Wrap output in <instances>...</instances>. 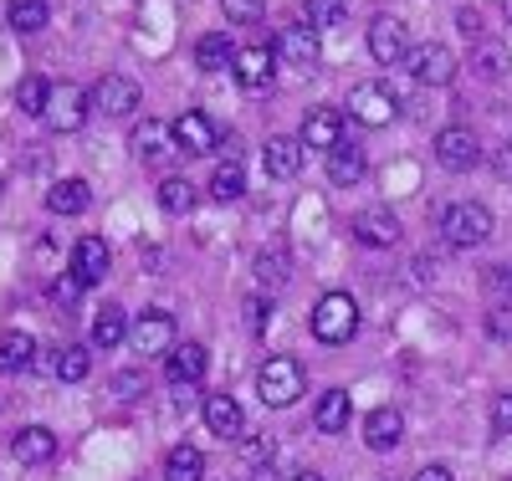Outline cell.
<instances>
[{"label": "cell", "instance_id": "1", "mask_svg": "<svg viewBox=\"0 0 512 481\" xmlns=\"http://www.w3.org/2000/svg\"><path fill=\"white\" fill-rule=\"evenodd\" d=\"M313 338L318 343H328V348H338V343H349L354 333H359V302L349 297V292H323L318 302H313Z\"/></svg>", "mask_w": 512, "mask_h": 481}, {"label": "cell", "instance_id": "2", "mask_svg": "<svg viewBox=\"0 0 512 481\" xmlns=\"http://www.w3.org/2000/svg\"><path fill=\"white\" fill-rule=\"evenodd\" d=\"M303 389H308V369L297 364L292 354L267 359L262 364V379H256V395H262V405H272V410L297 405V400H303Z\"/></svg>", "mask_w": 512, "mask_h": 481}, {"label": "cell", "instance_id": "3", "mask_svg": "<svg viewBox=\"0 0 512 481\" xmlns=\"http://www.w3.org/2000/svg\"><path fill=\"white\" fill-rule=\"evenodd\" d=\"M441 236L456 246V251H472L492 236V210L477 205V200H456L451 210H441Z\"/></svg>", "mask_w": 512, "mask_h": 481}, {"label": "cell", "instance_id": "4", "mask_svg": "<svg viewBox=\"0 0 512 481\" xmlns=\"http://www.w3.org/2000/svg\"><path fill=\"white\" fill-rule=\"evenodd\" d=\"M88 108H93V93H82L77 82H52V98H47L41 123H47L52 134H77V128L88 123Z\"/></svg>", "mask_w": 512, "mask_h": 481}, {"label": "cell", "instance_id": "5", "mask_svg": "<svg viewBox=\"0 0 512 481\" xmlns=\"http://www.w3.org/2000/svg\"><path fill=\"white\" fill-rule=\"evenodd\" d=\"M128 343H134V354H144V359L169 354V348H175V318H169L164 308L139 313V318H134V328H128Z\"/></svg>", "mask_w": 512, "mask_h": 481}, {"label": "cell", "instance_id": "6", "mask_svg": "<svg viewBox=\"0 0 512 481\" xmlns=\"http://www.w3.org/2000/svg\"><path fill=\"white\" fill-rule=\"evenodd\" d=\"M395 93L384 82H359L354 93H349V118L364 123V128H384V123H395Z\"/></svg>", "mask_w": 512, "mask_h": 481}, {"label": "cell", "instance_id": "7", "mask_svg": "<svg viewBox=\"0 0 512 481\" xmlns=\"http://www.w3.org/2000/svg\"><path fill=\"white\" fill-rule=\"evenodd\" d=\"M405 62H410V77L425 82V87H451V77H456V57H451V47H441V41L410 47Z\"/></svg>", "mask_w": 512, "mask_h": 481}, {"label": "cell", "instance_id": "8", "mask_svg": "<svg viewBox=\"0 0 512 481\" xmlns=\"http://www.w3.org/2000/svg\"><path fill=\"white\" fill-rule=\"evenodd\" d=\"M369 57H374L379 67L405 62V57H410V31H405L395 16H374V21H369Z\"/></svg>", "mask_w": 512, "mask_h": 481}, {"label": "cell", "instance_id": "9", "mask_svg": "<svg viewBox=\"0 0 512 481\" xmlns=\"http://www.w3.org/2000/svg\"><path fill=\"white\" fill-rule=\"evenodd\" d=\"M272 52H277V62H287V67H297V72H313L323 41H318L313 26H287V31H277V47H272Z\"/></svg>", "mask_w": 512, "mask_h": 481}, {"label": "cell", "instance_id": "10", "mask_svg": "<svg viewBox=\"0 0 512 481\" xmlns=\"http://www.w3.org/2000/svg\"><path fill=\"white\" fill-rule=\"evenodd\" d=\"M139 82L134 77H123V72H108L98 87H93V108L98 113H108V118H128V113H134L139 108Z\"/></svg>", "mask_w": 512, "mask_h": 481}, {"label": "cell", "instance_id": "11", "mask_svg": "<svg viewBox=\"0 0 512 481\" xmlns=\"http://www.w3.org/2000/svg\"><path fill=\"white\" fill-rule=\"evenodd\" d=\"M436 159L446 164V169H477L482 164V139L472 134V128H441L436 134Z\"/></svg>", "mask_w": 512, "mask_h": 481}, {"label": "cell", "instance_id": "12", "mask_svg": "<svg viewBox=\"0 0 512 481\" xmlns=\"http://www.w3.org/2000/svg\"><path fill=\"white\" fill-rule=\"evenodd\" d=\"M108 272H113V251H108V241H103V236H82V241L72 246V277H77L82 287H98Z\"/></svg>", "mask_w": 512, "mask_h": 481}, {"label": "cell", "instance_id": "13", "mask_svg": "<svg viewBox=\"0 0 512 481\" xmlns=\"http://www.w3.org/2000/svg\"><path fill=\"white\" fill-rule=\"evenodd\" d=\"M169 128H175V149L180 154H210V149L221 144V128L210 123L205 113H180Z\"/></svg>", "mask_w": 512, "mask_h": 481}, {"label": "cell", "instance_id": "14", "mask_svg": "<svg viewBox=\"0 0 512 481\" xmlns=\"http://www.w3.org/2000/svg\"><path fill=\"white\" fill-rule=\"evenodd\" d=\"M303 144L323 149V154H333L338 144H349L344 139V108H313L308 123H303Z\"/></svg>", "mask_w": 512, "mask_h": 481}, {"label": "cell", "instance_id": "15", "mask_svg": "<svg viewBox=\"0 0 512 481\" xmlns=\"http://www.w3.org/2000/svg\"><path fill=\"white\" fill-rule=\"evenodd\" d=\"M354 236H359L364 246H395V241H400V215L384 210V205L359 210V215H354Z\"/></svg>", "mask_w": 512, "mask_h": 481}, {"label": "cell", "instance_id": "16", "mask_svg": "<svg viewBox=\"0 0 512 481\" xmlns=\"http://www.w3.org/2000/svg\"><path fill=\"white\" fill-rule=\"evenodd\" d=\"M205 364H210L205 343H175V348L164 354V374H169V384H195V379H205Z\"/></svg>", "mask_w": 512, "mask_h": 481}, {"label": "cell", "instance_id": "17", "mask_svg": "<svg viewBox=\"0 0 512 481\" xmlns=\"http://www.w3.org/2000/svg\"><path fill=\"white\" fill-rule=\"evenodd\" d=\"M11 456H16L21 466H47V461L57 456V435H52L47 425H26V430H16Z\"/></svg>", "mask_w": 512, "mask_h": 481}, {"label": "cell", "instance_id": "18", "mask_svg": "<svg viewBox=\"0 0 512 481\" xmlns=\"http://www.w3.org/2000/svg\"><path fill=\"white\" fill-rule=\"evenodd\" d=\"M364 441H369V451H395L400 441H405V415L400 410H374L369 420H364Z\"/></svg>", "mask_w": 512, "mask_h": 481}, {"label": "cell", "instance_id": "19", "mask_svg": "<svg viewBox=\"0 0 512 481\" xmlns=\"http://www.w3.org/2000/svg\"><path fill=\"white\" fill-rule=\"evenodd\" d=\"M272 72H277V52L272 47L236 52V77H241V87H251V93H262V87L272 82Z\"/></svg>", "mask_w": 512, "mask_h": 481}, {"label": "cell", "instance_id": "20", "mask_svg": "<svg viewBox=\"0 0 512 481\" xmlns=\"http://www.w3.org/2000/svg\"><path fill=\"white\" fill-rule=\"evenodd\" d=\"M169 149H175V128H169V123H159V118H144V123L134 128V154H139L144 164L164 159Z\"/></svg>", "mask_w": 512, "mask_h": 481}, {"label": "cell", "instance_id": "21", "mask_svg": "<svg viewBox=\"0 0 512 481\" xmlns=\"http://www.w3.org/2000/svg\"><path fill=\"white\" fill-rule=\"evenodd\" d=\"M36 364V338L11 328V333H0V374H21Z\"/></svg>", "mask_w": 512, "mask_h": 481}, {"label": "cell", "instance_id": "22", "mask_svg": "<svg viewBox=\"0 0 512 481\" xmlns=\"http://www.w3.org/2000/svg\"><path fill=\"white\" fill-rule=\"evenodd\" d=\"M262 164H267L272 180H292V174L303 169V144H297V139H267Z\"/></svg>", "mask_w": 512, "mask_h": 481}, {"label": "cell", "instance_id": "23", "mask_svg": "<svg viewBox=\"0 0 512 481\" xmlns=\"http://www.w3.org/2000/svg\"><path fill=\"white\" fill-rule=\"evenodd\" d=\"M195 67H200V72H226V67H236L231 36H221V31L200 36V41H195Z\"/></svg>", "mask_w": 512, "mask_h": 481}, {"label": "cell", "instance_id": "24", "mask_svg": "<svg viewBox=\"0 0 512 481\" xmlns=\"http://www.w3.org/2000/svg\"><path fill=\"white\" fill-rule=\"evenodd\" d=\"M364 174H369L364 149H354V144H338V149L328 154V180H333V185H359Z\"/></svg>", "mask_w": 512, "mask_h": 481}, {"label": "cell", "instance_id": "25", "mask_svg": "<svg viewBox=\"0 0 512 481\" xmlns=\"http://www.w3.org/2000/svg\"><path fill=\"white\" fill-rule=\"evenodd\" d=\"M88 200H93L88 180H57L47 190V210L52 215H82V210H88Z\"/></svg>", "mask_w": 512, "mask_h": 481}, {"label": "cell", "instance_id": "26", "mask_svg": "<svg viewBox=\"0 0 512 481\" xmlns=\"http://www.w3.org/2000/svg\"><path fill=\"white\" fill-rule=\"evenodd\" d=\"M205 425L216 435H226V441H236V435H241V405L231 395H210L205 400Z\"/></svg>", "mask_w": 512, "mask_h": 481}, {"label": "cell", "instance_id": "27", "mask_svg": "<svg viewBox=\"0 0 512 481\" xmlns=\"http://www.w3.org/2000/svg\"><path fill=\"white\" fill-rule=\"evenodd\" d=\"M313 425L323 430V435H338L349 425V389H328V395L318 400V410H313Z\"/></svg>", "mask_w": 512, "mask_h": 481}, {"label": "cell", "instance_id": "28", "mask_svg": "<svg viewBox=\"0 0 512 481\" xmlns=\"http://www.w3.org/2000/svg\"><path fill=\"white\" fill-rule=\"evenodd\" d=\"M47 98H52V82L41 77V72H26V77L16 82V108H21V113L41 118V113H47Z\"/></svg>", "mask_w": 512, "mask_h": 481}, {"label": "cell", "instance_id": "29", "mask_svg": "<svg viewBox=\"0 0 512 481\" xmlns=\"http://www.w3.org/2000/svg\"><path fill=\"white\" fill-rule=\"evenodd\" d=\"M128 323L123 318V308H98V318H93V348H118L123 338H128Z\"/></svg>", "mask_w": 512, "mask_h": 481}, {"label": "cell", "instance_id": "30", "mask_svg": "<svg viewBox=\"0 0 512 481\" xmlns=\"http://www.w3.org/2000/svg\"><path fill=\"white\" fill-rule=\"evenodd\" d=\"M205 476V456L195 446H175L164 456V481H200Z\"/></svg>", "mask_w": 512, "mask_h": 481}, {"label": "cell", "instance_id": "31", "mask_svg": "<svg viewBox=\"0 0 512 481\" xmlns=\"http://www.w3.org/2000/svg\"><path fill=\"white\" fill-rule=\"evenodd\" d=\"M241 190H246V169H241L236 159H226L216 174H210V200L231 205V200H241Z\"/></svg>", "mask_w": 512, "mask_h": 481}, {"label": "cell", "instance_id": "32", "mask_svg": "<svg viewBox=\"0 0 512 481\" xmlns=\"http://www.w3.org/2000/svg\"><path fill=\"white\" fill-rule=\"evenodd\" d=\"M6 21H11L21 36H31V31H41V26L52 21V11H47V0H11Z\"/></svg>", "mask_w": 512, "mask_h": 481}, {"label": "cell", "instance_id": "33", "mask_svg": "<svg viewBox=\"0 0 512 481\" xmlns=\"http://www.w3.org/2000/svg\"><path fill=\"white\" fill-rule=\"evenodd\" d=\"M195 200H200V195H195V185H190V180H180V174H169V180L159 185V205H164L169 215H190V210H195Z\"/></svg>", "mask_w": 512, "mask_h": 481}, {"label": "cell", "instance_id": "34", "mask_svg": "<svg viewBox=\"0 0 512 481\" xmlns=\"http://www.w3.org/2000/svg\"><path fill=\"white\" fill-rule=\"evenodd\" d=\"M472 67H477L482 77H502V72L512 67V52L502 47V41H477V52H472Z\"/></svg>", "mask_w": 512, "mask_h": 481}, {"label": "cell", "instance_id": "35", "mask_svg": "<svg viewBox=\"0 0 512 481\" xmlns=\"http://www.w3.org/2000/svg\"><path fill=\"white\" fill-rule=\"evenodd\" d=\"M88 369H93V359H88V348H57V379L62 384H82L88 379Z\"/></svg>", "mask_w": 512, "mask_h": 481}, {"label": "cell", "instance_id": "36", "mask_svg": "<svg viewBox=\"0 0 512 481\" xmlns=\"http://www.w3.org/2000/svg\"><path fill=\"white\" fill-rule=\"evenodd\" d=\"M303 11H308V26L323 31V26H338V21L349 16V0H308Z\"/></svg>", "mask_w": 512, "mask_h": 481}, {"label": "cell", "instance_id": "37", "mask_svg": "<svg viewBox=\"0 0 512 481\" xmlns=\"http://www.w3.org/2000/svg\"><path fill=\"white\" fill-rule=\"evenodd\" d=\"M221 11H226V21H236V26H256L267 16V0H221Z\"/></svg>", "mask_w": 512, "mask_h": 481}, {"label": "cell", "instance_id": "38", "mask_svg": "<svg viewBox=\"0 0 512 481\" xmlns=\"http://www.w3.org/2000/svg\"><path fill=\"white\" fill-rule=\"evenodd\" d=\"M492 430L497 435H512V389L492 400Z\"/></svg>", "mask_w": 512, "mask_h": 481}, {"label": "cell", "instance_id": "39", "mask_svg": "<svg viewBox=\"0 0 512 481\" xmlns=\"http://www.w3.org/2000/svg\"><path fill=\"white\" fill-rule=\"evenodd\" d=\"M256 277H262V287H282V282H287L282 256H262V261H256Z\"/></svg>", "mask_w": 512, "mask_h": 481}, {"label": "cell", "instance_id": "40", "mask_svg": "<svg viewBox=\"0 0 512 481\" xmlns=\"http://www.w3.org/2000/svg\"><path fill=\"white\" fill-rule=\"evenodd\" d=\"M139 389H144V374H139V369L113 374V395H123V400H139Z\"/></svg>", "mask_w": 512, "mask_h": 481}, {"label": "cell", "instance_id": "41", "mask_svg": "<svg viewBox=\"0 0 512 481\" xmlns=\"http://www.w3.org/2000/svg\"><path fill=\"white\" fill-rule=\"evenodd\" d=\"M82 292H88V287H82V282H77L72 272H67V277H57V287H52V297L62 302V308H72V302H77Z\"/></svg>", "mask_w": 512, "mask_h": 481}, {"label": "cell", "instance_id": "42", "mask_svg": "<svg viewBox=\"0 0 512 481\" xmlns=\"http://www.w3.org/2000/svg\"><path fill=\"white\" fill-rule=\"evenodd\" d=\"M461 36L482 41V21H477V11H461Z\"/></svg>", "mask_w": 512, "mask_h": 481}, {"label": "cell", "instance_id": "43", "mask_svg": "<svg viewBox=\"0 0 512 481\" xmlns=\"http://www.w3.org/2000/svg\"><path fill=\"white\" fill-rule=\"evenodd\" d=\"M415 481H456V476H451L446 466H420V471H415Z\"/></svg>", "mask_w": 512, "mask_h": 481}, {"label": "cell", "instance_id": "44", "mask_svg": "<svg viewBox=\"0 0 512 481\" xmlns=\"http://www.w3.org/2000/svg\"><path fill=\"white\" fill-rule=\"evenodd\" d=\"M246 456H251V461H267L272 446H267V441H246Z\"/></svg>", "mask_w": 512, "mask_h": 481}, {"label": "cell", "instance_id": "45", "mask_svg": "<svg viewBox=\"0 0 512 481\" xmlns=\"http://www.w3.org/2000/svg\"><path fill=\"white\" fill-rule=\"evenodd\" d=\"M256 481H282V471H272V466H262V471H256Z\"/></svg>", "mask_w": 512, "mask_h": 481}, {"label": "cell", "instance_id": "46", "mask_svg": "<svg viewBox=\"0 0 512 481\" xmlns=\"http://www.w3.org/2000/svg\"><path fill=\"white\" fill-rule=\"evenodd\" d=\"M287 481H323L318 471H297V476H287Z\"/></svg>", "mask_w": 512, "mask_h": 481}, {"label": "cell", "instance_id": "47", "mask_svg": "<svg viewBox=\"0 0 512 481\" xmlns=\"http://www.w3.org/2000/svg\"><path fill=\"white\" fill-rule=\"evenodd\" d=\"M502 16H507V21H512V0H502Z\"/></svg>", "mask_w": 512, "mask_h": 481}]
</instances>
